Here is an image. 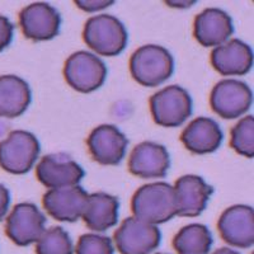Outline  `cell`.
<instances>
[{
  "mask_svg": "<svg viewBox=\"0 0 254 254\" xmlns=\"http://www.w3.org/2000/svg\"><path fill=\"white\" fill-rule=\"evenodd\" d=\"M131 210L133 217L150 225L169 221L177 215L174 188L165 182L142 186L133 193Z\"/></svg>",
  "mask_w": 254,
  "mask_h": 254,
  "instance_id": "cell-1",
  "label": "cell"
},
{
  "mask_svg": "<svg viewBox=\"0 0 254 254\" xmlns=\"http://www.w3.org/2000/svg\"><path fill=\"white\" fill-rule=\"evenodd\" d=\"M130 71L133 80L142 87H158L173 74L174 59L163 46L145 45L131 55Z\"/></svg>",
  "mask_w": 254,
  "mask_h": 254,
  "instance_id": "cell-2",
  "label": "cell"
},
{
  "mask_svg": "<svg viewBox=\"0 0 254 254\" xmlns=\"http://www.w3.org/2000/svg\"><path fill=\"white\" fill-rule=\"evenodd\" d=\"M83 40L101 56H117L127 46L128 35L121 20L110 14L89 18L84 26Z\"/></svg>",
  "mask_w": 254,
  "mask_h": 254,
  "instance_id": "cell-3",
  "label": "cell"
},
{
  "mask_svg": "<svg viewBox=\"0 0 254 254\" xmlns=\"http://www.w3.org/2000/svg\"><path fill=\"white\" fill-rule=\"evenodd\" d=\"M41 151L40 141L32 132L15 130L0 141V167L10 174H26L31 171Z\"/></svg>",
  "mask_w": 254,
  "mask_h": 254,
  "instance_id": "cell-4",
  "label": "cell"
},
{
  "mask_svg": "<svg viewBox=\"0 0 254 254\" xmlns=\"http://www.w3.org/2000/svg\"><path fill=\"white\" fill-rule=\"evenodd\" d=\"M192 98L185 88L169 85L150 98L153 120L162 127H178L192 115Z\"/></svg>",
  "mask_w": 254,
  "mask_h": 254,
  "instance_id": "cell-5",
  "label": "cell"
},
{
  "mask_svg": "<svg viewBox=\"0 0 254 254\" xmlns=\"http://www.w3.org/2000/svg\"><path fill=\"white\" fill-rule=\"evenodd\" d=\"M64 78L79 93H92L99 89L107 78V66L103 60L88 51H78L69 56L64 66Z\"/></svg>",
  "mask_w": 254,
  "mask_h": 254,
  "instance_id": "cell-6",
  "label": "cell"
},
{
  "mask_svg": "<svg viewBox=\"0 0 254 254\" xmlns=\"http://www.w3.org/2000/svg\"><path fill=\"white\" fill-rule=\"evenodd\" d=\"M253 103V93L248 84L235 79H224L212 88L210 106L219 117L225 120L239 119Z\"/></svg>",
  "mask_w": 254,
  "mask_h": 254,
  "instance_id": "cell-7",
  "label": "cell"
},
{
  "mask_svg": "<svg viewBox=\"0 0 254 254\" xmlns=\"http://www.w3.org/2000/svg\"><path fill=\"white\" fill-rule=\"evenodd\" d=\"M113 239L121 254H150L160 246L162 233L158 226L127 217L115 231Z\"/></svg>",
  "mask_w": 254,
  "mask_h": 254,
  "instance_id": "cell-8",
  "label": "cell"
},
{
  "mask_svg": "<svg viewBox=\"0 0 254 254\" xmlns=\"http://www.w3.org/2000/svg\"><path fill=\"white\" fill-rule=\"evenodd\" d=\"M45 224L46 216L35 203H18L6 217L5 234L15 246L28 247L44 234Z\"/></svg>",
  "mask_w": 254,
  "mask_h": 254,
  "instance_id": "cell-9",
  "label": "cell"
},
{
  "mask_svg": "<svg viewBox=\"0 0 254 254\" xmlns=\"http://www.w3.org/2000/svg\"><path fill=\"white\" fill-rule=\"evenodd\" d=\"M220 237L229 246L247 249L254 244V210L247 205L226 208L217 221Z\"/></svg>",
  "mask_w": 254,
  "mask_h": 254,
  "instance_id": "cell-10",
  "label": "cell"
},
{
  "mask_svg": "<svg viewBox=\"0 0 254 254\" xmlns=\"http://www.w3.org/2000/svg\"><path fill=\"white\" fill-rule=\"evenodd\" d=\"M84 174L83 168L64 153L44 156L36 167L38 181L51 190L78 186Z\"/></svg>",
  "mask_w": 254,
  "mask_h": 254,
  "instance_id": "cell-11",
  "label": "cell"
},
{
  "mask_svg": "<svg viewBox=\"0 0 254 254\" xmlns=\"http://www.w3.org/2000/svg\"><path fill=\"white\" fill-rule=\"evenodd\" d=\"M19 26L27 38L36 42L49 41L59 35L61 17L56 8L38 1L23 8L19 13Z\"/></svg>",
  "mask_w": 254,
  "mask_h": 254,
  "instance_id": "cell-12",
  "label": "cell"
},
{
  "mask_svg": "<svg viewBox=\"0 0 254 254\" xmlns=\"http://www.w3.org/2000/svg\"><path fill=\"white\" fill-rule=\"evenodd\" d=\"M87 145L95 162L102 165H117L125 158L128 140L113 125H101L90 132Z\"/></svg>",
  "mask_w": 254,
  "mask_h": 254,
  "instance_id": "cell-13",
  "label": "cell"
},
{
  "mask_svg": "<svg viewBox=\"0 0 254 254\" xmlns=\"http://www.w3.org/2000/svg\"><path fill=\"white\" fill-rule=\"evenodd\" d=\"M89 194L80 186L47 190L42 205L47 214L58 221L75 222L83 216Z\"/></svg>",
  "mask_w": 254,
  "mask_h": 254,
  "instance_id": "cell-14",
  "label": "cell"
},
{
  "mask_svg": "<svg viewBox=\"0 0 254 254\" xmlns=\"http://www.w3.org/2000/svg\"><path fill=\"white\" fill-rule=\"evenodd\" d=\"M171 167V158L164 145L144 141L136 145L128 159V171L142 179L164 178Z\"/></svg>",
  "mask_w": 254,
  "mask_h": 254,
  "instance_id": "cell-15",
  "label": "cell"
},
{
  "mask_svg": "<svg viewBox=\"0 0 254 254\" xmlns=\"http://www.w3.org/2000/svg\"><path fill=\"white\" fill-rule=\"evenodd\" d=\"M177 215L182 217H196L205 211L214 187L194 174L182 176L174 185Z\"/></svg>",
  "mask_w": 254,
  "mask_h": 254,
  "instance_id": "cell-16",
  "label": "cell"
},
{
  "mask_svg": "<svg viewBox=\"0 0 254 254\" xmlns=\"http://www.w3.org/2000/svg\"><path fill=\"white\" fill-rule=\"evenodd\" d=\"M211 65L222 76H242L253 66V51L246 42L233 38L211 52Z\"/></svg>",
  "mask_w": 254,
  "mask_h": 254,
  "instance_id": "cell-17",
  "label": "cell"
},
{
  "mask_svg": "<svg viewBox=\"0 0 254 254\" xmlns=\"http://www.w3.org/2000/svg\"><path fill=\"white\" fill-rule=\"evenodd\" d=\"M233 33V19L221 9L207 8L194 18V38L203 47L221 46Z\"/></svg>",
  "mask_w": 254,
  "mask_h": 254,
  "instance_id": "cell-18",
  "label": "cell"
},
{
  "mask_svg": "<svg viewBox=\"0 0 254 254\" xmlns=\"http://www.w3.org/2000/svg\"><path fill=\"white\" fill-rule=\"evenodd\" d=\"M224 133L219 124L208 117H198L190 122L181 133V141L190 153L203 155L216 151Z\"/></svg>",
  "mask_w": 254,
  "mask_h": 254,
  "instance_id": "cell-19",
  "label": "cell"
},
{
  "mask_svg": "<svg viewBox=\"0 0 254 254\" xmlns=\"http://www.w3.org/2000/svg\"><path fill=\"white\" fill-rule=\"evenodd\" d=\"M32 102L28 83L17 75L0 76V117L15 119L23 115Z\"/></svg>",
  "mask_w": 254,
  "mask_h": 254,
  "instance_id": "cell-20",
  "label": "cell"
},
{
  "mask_svg": "<svg viewBox=\"0 0 254 254\" xmlns=\"http://www.w3.org/2000/svg\"><path fill=\"white\" fill-rule=\"evenodd\" d=\"M119 199L104 192L88 196L83 220L88 229L93 231H106L119 221Z\"/></svg>",
  "mask_w": 254,
  "mask_h": 254,
  "instance_id": "cell-21",
  "label": "cell"
},
{
  "mask_svg": "<svg viewBox=\"0 0 254 254\" xmlns=\"http://www.w3.org/2000/svg\"><path fill=\"white\" fill-rule=\"evenodd\" d=\"M212 243V234L207 226L203 224H190L174 235L172 244L177 254H208Z\"/></svg>",
  "mask_w": 254,
  "mask_h": 254,
  "instance_id": "cell-22",
  "label": "cell"
},
{
  "mask_svg": "<svg viewBox=\"0 0 254 254\" xmlns=\"http://www.w3.org/2000/svg\"><path fill=\"white\" fill-rule=\"evenodd\" d=\"M74 246L67 231L61 226L45 230L36 243V254H72Z\"/></svg>",
  "mask_w": 254,
  "mask_h": 254,
  "instance_id": "cell-23",
  "label": "cell"
},
{
  "mask_svg": "<svg viewBox=\"0 0 254 254\" xmlns=\"http://www.w3.org/2000/svg\"><path fill=\"white\" fill-rule=\"evenodd\" d=\"M230 146L246 158L254 156V117L247 116L230 131Z\"/></svg>",
  "mask_w": 254,
  "mask_h": 254,
  "instance_id": "cell-24",
  "label": "cell"
},
{
  "mask_svg": "<svg viewBox=\"0 0 254 254\" xmlns=\"http://www.w3.org/2000/svg\"><path fill=\"white\" fill-rule=\"evenodd\" d=\"M76 254H115L111 238L98 234H84L79 238Z\"/></svg>",
  "mask_w": 254,
  "mask_h": 254,
  "instance_id": "cell-25",
  "label": "cell"
},
{
  "mask_svg": "<svg viewBox=\"0 0 254 254\" xmlns=\"http://www.w3.org/2000/svg\"><path fill=\"white\" fill-rule=\"evenodd\" d=\"M14 33V24L6 17L0 15V52L10 45Z\"/></svg>",
  "mask_w": 254,
  "mask_h": 254,
  "instance_id": "cell-26",
  "label": "cell"
},
{
  "mask_svg": "<svg viewBox=\"0 0 254 254\" xmlns=\"http://www.w3.org/2000/svg\"><path fill=\"white\" fill-rule=\"evenodd\" d=\"M75 4L78 8H80L84 12L93 13L113 5L115 1H107V0H103V1H97V0H75Z\"/></svg>",
  "mask_w": 254,
  "mask_h": 254,
  "instance_id": "cell-27",
  "label": "cell"
},
{
  "mask_svg": "<svg viewBox=\"0 0 254 254\" xmlns=\"http://www.w3.org/2000/svg\"><path fill=\"white\" fill-rule=\"evenodd\" d=\"M9 205H10V193L5 186L0 185V221L8 212Z\"/></svg>",
  "mask_w": 254,
  "mask_h": 254,
  "instance_id": "cell-28",
  "label": "cell"
},
{
  "mask_svg": "<svg viewBox=\"0 0 254 254\" xmlns=\"http://www.w3.org/2000/svg\"><path fill=\"white\" fill-rule=\"evenodd\" d=\"M212 254H240L239 252L234 251V249H230V248H220L217 249L216 252H214Z\"/></svg>",
  "mask_w": 254,
  "mask_h": 254,
  "instance_id": "cell-29",
  "label": "cell"
},
{
  "mask_svg": "<svg viewBox=\"0 0 254 254\" xmlns=\"http://www.w3.org/2000/svg\"><path fill=\"white\" fill-rule=\"evenodd\" d=\"M155 254H167V253H155Z\"/></svg>",
  "mask_w": 254,
  "mask_h": 254,
  "instance_id": "cell-30",
  "label": "cell"
}]
</instances>
